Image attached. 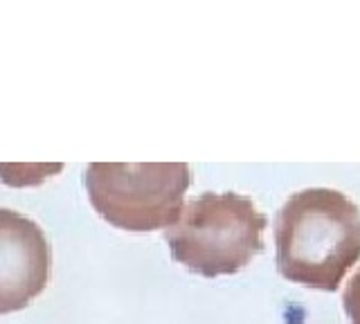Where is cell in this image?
<instances>
[{
  "mask_svg": "<svg viewBox=\"0 0 360 324\" xmlns=\"http://www.w3.org/2000/svg\"><path fill=\"white\" fill-rule=\"evenodd\" d=\"M268 219L252 198L236 192H205L180 209L165 239L174 259L189 271L217 277L243 268L264 250Z\"/></svg>",
  "mask_w": 360,
  "mask_h": 324,
  "instance_id": "cell-2",
  "label": "cell"
},
{
  "mask_svg": "<svg viewBox=\"0 0 360 324\" xmlns=\"http://www.w3.org/2000/svg\"><path fill=\"white\" fill-rule=\"evenodd\" d=\"M342 304L352 324H360V268L352 275L342 293Z\"/></svg>",
  "mask_w": 360,
  "mask_h": 324,
  "instance_id": "cell-5",
  "label": "cell"
},
{
  "mask_svg": "<svg viewBox=\"0 0 360 324\" xmlns=\"http://www.w3.org/2000/svg\"><path fill=\"white\" fill-rule=\"evenodd\" d=\"M189 183L191 169L185 162H90L84 174L99 216L131 232L176 223Z\"/></svg>",
  "mask_w": 360,
  "mask_h": 324,
  "instance_id": "cell-3",
  "label": "cell"
},
{
  "mask_svg": "<svg viewBox=\"0 0 360 324\" xmlns=\"http://www.w3.org/2000/svg\"><path fill=\"white\" fill-rule=\"evenodd\" d=\"M275 243L286 279L333 290L360 259V209L338 189H302L279 209Z\"/></svg>",
  "mask_w": 360,
  "mask_h": 324,
  "instance_id": "cell-1",
  "label": "cell"
},
{
  "mask_svg": "<svg viewBox=\"0 0 360 324\" xmlns=\"http://www.w3.org/2000/svg\"><path fill=\"white\" fill-rule=\"evenodd\" d=\"M52 250L43 228L16 209L0 207V316L22 311L50 279Z\"/></svg>",
  "mask_w": 360,
  "mask_h": 324,
  "instance_id": "cell-4",
  "label": "cell"
}]
</instances>
